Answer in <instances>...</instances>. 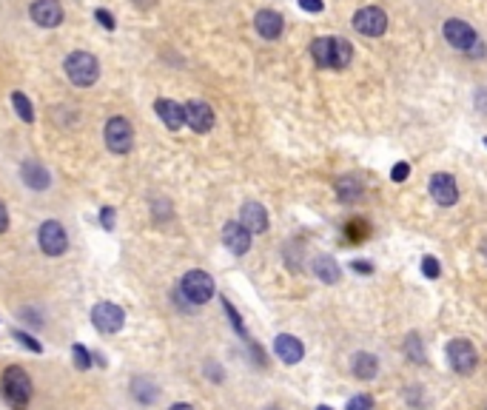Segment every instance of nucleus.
<instances>
[{"label":"nucleus","mask_w":487,"mask_h":410,"mask_svg":"<svg viewBox=\"0 0 487 410\" xmlns=\"http://www.w3.org/2000/svg\"><path fill=\"white\" fill-rule=\"evenodd\" d=\"M169 410H194L191 405H186V402H177V405H171Z\"/></svg>","instance_id":"a19ab883"},{"label":"nucleus","mask_w":487,"mask_h":410,"mask_svg":"<svg viewBox=\"0 0 487 410\" xmlns=\"http://www.w3.org/2000/svg\"><path fill=\"white\" fill-rule=\"evenodd\" d=\"M11 106H14V111H17V117L23 123H34V109H31V103H29V97L23 91H11Z\"/></svg>","instance_id":"b1692460"},{"label":"nucleus","mask_w":487,"mask_h":410,"mask_svg":"<svg viewBox=\"0 0 487 410\" xmlns=\"http://www.w3.org/2000/svg\"><path fill=\"white\" fill-rule=\"evenodd\" d=\"M482 248H485V256H487V239H485V245H482Z\"/></svg>","instance_id":"37998d69"},{"label":"nucleus","mask_w":487,"mask_h":410,"mask_svg":"<svg viewBox=\"0 0 487 410\" xmlns=\"http://www.w3.org/2000/svg\"><path fill=\"white\" fill-rule=\"evenodd\" d=\"M0 396L11 410H26L31 399V379L20 365H9L0 376Z\"/></svg>","instance_id":"f03ea898"},{"label":"nucleus","mask_w":487,"mask_h":410,"mask_svg":"<svg viewBox=\"0 0 487 410\" xmlns=\"http://www.w3.org/2000/svg\"><path fill=\"white\" fill-rule=\"evenodd\" d=\"M11 336H14V339H17V342H20L23 348H29L31 354H43V345H40V342H37L34 336H29L26 331H20V328H14V331H11Z\"/></svg>","instance_id":"bb28decb"},{"label":"nucleus","mask_w":487,"mask_h":410,"mask_svg":"<svg viewBox=\"0 0 487 410\" xmlns=\"http://www.w3.org/2000/svg\"><path fill=\"white\" fill-rule=\"evenodd\" d=\"M240 222L251 234H265L268 231V211L259 203H245L243 214H240Z\"/></svg>","instance_id":"6ab92c4d"},{"label":"nucleus","mask_w":487,"mask_h":410,"mask_svg":"<svg viewBox=\"0 0 487 410\" xmlns=\"http://www.w3.org/2000/svg\"><path fill=\"white\" fill-rule=\"evenodd\" d=\"M336 194H339L342 203H356V200L362 197V183L353 180V177H342V180L336 183Z\"/></svg>","instance_id":"5701e85b"},{"label":"nucleus","mask_w":487,"mask_h":410,"mask_svg":"<svg viewBox=\"0 0 487 410\" xmlns=\"http://www.w3.org/2000/svg\"><path fill=\"white\" fill-rule=\"evenodd\" d=\"M151 211H154V216H157V219H169V216H171V205L166 203V200L154 203V208H151Z\"/></svg>","instance_id":"f704fd0d"},{"label":"nucleus","mask_w":487,"mask_h":410,"mask_svg":"<svg viewBox=\"0 0 487 410\" xmlns=\"http://www.w3.org/2000/svg\"><path fill=\"white\" fill-rule=\"evenodd\" d=\"M131 396H134L137 402H143V405H151V402H157L160 391H157V385H154L151 379H146V376H137V379L131 382Z\"/></svg>","instance_id":"4be33fe9"},{"label":"nucleus","mask_w":487,"mask_h":410,"mask_svg":"<svg viewBox=\"0 0 487 410\" xmlns=\"http://www.w3.org/2000/svg\"><path fill=\"white\" fill-rule=\"evenodd\" d=\"M94 20H97L103 29H109V31H114V26H117V23H114V14H109L106 9H97V11H94Z\"/></svg>","instance_id":"473e14b6"},{"label":"nucleus","mask_w":487,"mask_h":410,"mask_svg":"<svg viewBox=\"0 0 487 410\" xmlns=\"http://www.w3.org/2000/svg\"><path fill=\"white\" fill-rule=\"evenodd\" d=\"M91 325L100 334H117L126 325V311L114 302H100L91 308Z\"/></svg>","instance_id":"6e6552de"},{"label":"nucleus","mask_w":487,"mask_h":410,"mask_svg":"<svg viewBox=\"0 0 487 410\" xmlns=\"http://www.w3.org/2000/svg\"><path fill=\"white\" fill-rule=\"evenodd\" d=\"M9 228V211H6V205L0 203V234Z\"/></svg>","instance_id":"58836bf2"},{"label":"nucleus","mask_w":487,"mask_h":410,"mask_svg":"<svg viewBox=\"0 0 487 410\" xmlns=\"http://www.w3.org/2000/svg\"><path fill=\"white\" fill-rule=\"evenodd\" d=\"M448 362H451V368L456 374L471 376L479 368V354H476L471 339H451L448 342Z\"/></svg>","instance_id":"423d86ee"},{"label":"nucleus","mask_w":487,"mask_h":410,"mask_svg":"<svg viewBox=\"0 0 487 410\" xmlns=\"http://www.w3.org/2000/svg\"><path fill=\"white\" fill-rule=\"evenodd\" d=\"M253 26H256L259 37H265V40H276V37L282 34V26H285V20H282V14H279V11L262 9V11H256V17H253Z\"/></svg>","instance_id":"a211bd4d"},{"label":"nucleus","mask_w":487,"mask_h":410,"mask_svg":"<svg viewBox=\"0 0 487 410\" xmlns=\"http://www.w3.org/2000/svg\"><path fill=\"white\" fill-rule=\"evenodd\" d=\"M405 351H408V356H411L413 362H425V348H422V339H419L416 334H411V336H408Z\"/></svg>","instance_id":"393cba45"},{"label":"nucleus","mask_w":487,"mask_h":410,"mask_svg":"<svg viewBox=\"0 0 487 410\" xmlns=\"http://www.w3.org/2000/svg\"><path fill=\"white\" fill-rule=\"evenodd\" d=\"M134 3H137V6H140V9H151V6H154V3H157V0H134Z\"/></svg>","instance_id":"ea45409f"},{"label":"nucleus","mask_w":487,"mask_h":410,"mask_svg":"<svg viewBox=\"0 0 487 410\" xmlns=\"http://www.w3.org/2000/svg\"><path fill=\"white\" fill-rule=\"evenodd\" d=\"M351 374H353L356 379H362V382H371V379L379 374V359H376L373 354L359 351V354H353V359H351Z\"/></svg>","instance_id":"aec40b11"},{"label":"nucleus","mask_w":487,"mask_h":410,"mask_svg":"<svg viewBox=\"0 0 487 410\" xmlns=\"http://www.w3.org/2000/svg\"><path fill=\"white\" fill-rule=\"evenodd\" d=\"M353 29L365 37H379L388 31V14L379 6H365L353 14Z\"/></svg>","instance_id":"1a4fd4ad"},{"label":"nucleus","mask_w":487,"mask_h":410,"mask_svg":"<svg viewBox=\"0 0 487 410\" xmlns=\"http://www.w3.org/2000/svg\"><path fill=\"white\" fill-rule=\"evenodd\" d=\"M206 374H209V379H214V382H223V371H220L214 362H209V365H206Z\"/></svg>","instance_id":"4c0bfd02"},{"label":"nucleus","mask_w":487,"mask_h":410,"mask_svg":"<svg viewBox=\"0 0 487 410\" xmlns=\"http://www.w3.org/2000/svg\"><path fill=\"white\" fill-rule=\"evenodd\" d=\"M66 74L74 86L80 89H89L97 83L100 77V60L91 54V51H71L66 57Z\"/></svg>","instance_id":"7ed1b4c3"},{"label":"nucleus","mask_w":487,"mask_h":410,"mask_svg":"<svg viewBox=\"0 0 487 410\" xmlns=\"http://www.w3.org/2000/svg\"><path fill=\"white\" fill-rule=\"evenodd\" d=\"M71 356H74V368L77 371H89L91 368V354H89L86 345H74L71 348Z\"/></svg>","instance_id":"a878e982"},{"label":"nucleus","mask_w":487,"mask_h":410,"mask_svg":"<svg viewBox=\"0 0 487 410\" xmlns=\"http://www.w3.org/2000/svg\"><path fill=\"white\" fill-rule=\"evenodd\" d=\"M485 146H487V137H485Z\"/></svg>","instance_id":"c03bdc74"},{"label":"nucleus","mask_w":487,"mask_h":410,"mask_svg":"<svg viewBox=\"0 0 487 410\" xmlns=\"http://www.w3.org/2000/svg\"><path fill=\"white\" fill-rule=\"evenodd\" d=\"M316 410H333V408H328V405H319Z\"/></svg>","instance_id":"79ce46f5"},{"label":"nucleus","mask_w":487,"mask_h":410,"mask_svg":"<svg viewBox=\"0 0 487 410\" xmlns=\"http://www.w3.org/2000/svg\"><path fill=\"white\" fill-rule=\"evenodd\" d=\"M154 111H157V117L166 123V129H171V131H180V129L186 126V106H180L177 100L160 97V100L154 103Z\"/></svg>","instance_id":"dca6fc26"},{"label":"nucleus","mask_w":487,"mask_h":410,"mask_svg":"<svg viewBox=\"0 0 487 410\" xmlns=\"http://www.w3.org/2000/svg\"><path fill=\"white\" fill-rule=\"evenodd\" d=\"M431 197L433 203L442 205V208H451L459 200V189H456V180L451 174H433L431 177Z\"/></svg>","instance_id":"ddd939ff"},{"label":"nucleus","mask_w":487,"mask_h":410,"mask_svg":"<svg viewBox=\"0 0 487 410\" xmlns=\"http://www.w3.org/2000/svg\"><path fill=\"white\" fill-rule=\"evenodd\" d=\"M103 137H106V149L114 154H129L134 149V129L126 117H111L106 123Z\"/></svg>","instance_id":"39448f33"},{"label":"nucleus","mask_w":487,"mask_h":410,"mask_svg":"<svg viewBox=\"0 0 487 410\" xmlns=\"http://www.w3.org/2000/svg\"><path fill=\"white\" fill-rule=\"evenodd\" d=\"M273 354L282 359V365H299L305 356V345L291 334H279L273 339Z\"/></svg>","instance_id":"4468645a"},{"label":"nucleus","mask_w":487,"mask_h":410,"mask_svg":"<svg viewBox=\"0 0 487 410\" xmlns=\"http://www.w3.org/2000/svg\"><path fill=\"white\" fill-rule=\"evenodd\" d=\"M223 242H226V248H229L231 254L243 256V254L251 251V231L245 228L243 222H226V228H223Z\"/></svg>","instance_id":"2eb2a0df"},{"label":"nucleus","mask_w":487,"mask_h":410,"mask_svg":"<svg viewBox=\"0 0 487 410\" xmlns=\"http://www.w3.org/2000/svg\"><path fill=\"white\" fill-rule=\"evenodd\" d=\"M223 308H226V314H229V319H231V325H234V331L240 334V336H245L248 339V334H245V325H243V319H240V314L234 311V305L229 302V299H223Z\"/></svg>","instance_id":"c85d7f7f"},{"label":"nucleus","mask_w":487,"mask_h":410,"mask_svg":"<svg viewBox=\"0 0 487 410\" xmlns=\"http://www.w3.org/2000/svg\"><path fill=\"white\" fill-rule=\"evenodd\" d=\"M408 177H411V166H408V163H396V166L391 169V180H393V183H405Z\"/></svg>","instance_id":"7c9ffc66"},{"label":"nucleus","mask_w":487,"mask_h":410,"mask_svg":"<svg viewBox=\"0 0 487 410\" xmlns=\"http://www.w3.org/2000/svg\"><path fill=\"white\" fill-rule=\"evenodd\" d=\"M345 234H348L351 239H365V236H368V228H365L362 219H356V222H351V225L345 228Z\"/></svg>","instance_id":"2f4dec72"},{"label":"nucleus","mask_w":487,"mask_h":410,"mask_svg":"<svg viewBox=\"0 0 487 410\" xmlns=\"http://www.w3.org/2000/svg\"><path fill=\"white\" fill-rule=\"evenodd\" d=\"M268 410H276V408H268Z\"/></svg>","instance_id":"a18cd8bd"},{"label":"nucleus","mask_w":487,"mask_h":410,"mask_svg":"<svg viewBox=\"0 0 487 410\" xmlns=\"http://www.w3.org/2000/svg\"><path fill=\"white\" fill-rule=\"evenodd\" d=\"M299 6H302L305 11H313V14H319V11L325 9V3H322V0H299Z\"/></svg>","instance_id":"c9c22d12"},{"label":"nucleus","mask_w":487,"mask_h":410,"mask_svg":"<svg viewBox=\"0 0 487 410\" xmlns=\"http://www.w3.org/2000/svg\"><path fill=\"white\" fill-rule=\"evenodd\" d=\"M180 294H183L191 305H206V302L214 296V279H211V274H206V271H200V268L189 271V274L183 276V282H180Z\"/></svg>","instance_id":"20e7f679"},{"label":"nucleus","mask_w":487,"mask_h":410,"mask_svg":"<svg viewBox=\"0 0 487 410\" xmlns=\"http://www.w3.org/2000/svg\"><path fill=\"white\" fill-rule=\"evenodd\" d=\"M37 245L46 256H63L66 248H69V236H66V228L57 222V219H46L40 228H37Z\"/></svg>","instance_id":"0eeeda50"},{"label":"nucleus","mask_w":487,"mask_h":410,"mask_svg":"<svg viewBox=\"0 0 487 410\" xmlns=\"http://www.w3.org/2000/svg\"><path fill=\"white\" fill-rule=\"evenodd\" d=\"M311 54L316 60L319 69H333V71H342L351 66V57H353V49L348 40L342 37H316L311 43Z\"/></svg>","instance_id":"f257e3e1"},{"label":"nucleus","mask_w":487,"mask_h":410,"mask_svg":"<svg viewBox=\"0 0 487 410\" xmlns=\"http://www.w3.org/2000/svg\"><path fill=\"white\" fill-rule=\"evenodd\" d=\"M422 274H425L428 279H439V274H442L439 259H436V256H425V259H422Z\"/></svg>","instance_id":"cd10ccee"},{"label":"nucleus","mask_w":487,"mask_h":410,"mask_svg":"<svg viewBox=\"0 0 487 410\" xmlns=\"http://www.w3.org/2000/svg\"><path fill=\"white\" fill-rule=\"evenodd\" d=\"M348 410H373V399L368 394L353 396V399H348Z\"/></svg>","instance_id":"c756f323"},{"label":"nucleus","mask_w":487,"mask_h":410,"mask_svg":"<svg viewBox=\"0 0 487 410\" xmlns=\"http://www.w3.org/2000/svg\"><path fill=\"white\" fill-rule=\"evenodd\" d=\"M351 268H353L356 274H365V276H368V274H373V265H371V262H365V259H356V262H351Z\"/></svg>","instance_id":"e433bc0d"},{"label":"nucleus","mask_w":487,"mask_h":410,"mask_svg":"<svg viewBox=\"0 0 487 410\" xmlns=\"http://www.w3.org/2000/svg\"><path fill=\"white\" fill-rule=\"evenodd\" d=\"M114 222H117V214H114V208H109V205H106V208L100 211V225H103L106 231H111V228H114Z\"/></svg>","instance_id":"72a5a7b5"},{"label":"nucleus","mask_w":487,"mask_h":410,"mask_svg":"<svg viewBox=\"0 0 487 410\" xmlns=\"http://www.w3.org/2000/svg\"><path fill=\"white\" fill-rule=\"evenodd\" d=\"M485 410H487V405H485Z\"/></svg>","instance_id":"49530a36"},{"label":"nucleus","mask_w":487,"mask_h":410,"mask_svg":"<svg viewBox=\"0 0 487 410\" xmlns=\"http://www.w3.org/2000/svg\"><path fill=\"white\" fill-rule=\"evenodd\" d=\"M186 126H191V131L206 134L214 129V109L203 100H191L186 103Z\"/></svg>","instance_id":"9b49d317"},{"label":"nucleus","mask_w":487,"mask_h":410,"mask_svg":"<svg viewBox=\"0 0 487 410\" xmlns=\"http://www.w3.org/2000/svg\"><path fill=\"white\" fill-rule=\"evenodd\" d=\"M445 37H448V43H451L453 49H459V51H471L473 46H479L476 29H473L471 23L459 20V17H451V20L445 23Z\"/></svg>","instance_id":"9d476101"},{"label":"nucleus","mask_w":487,"mask_h":410,"mask_svg":"<svg viewBox=\"0 0 487 410\" xmlns=\"http://www.w3.org/2000/svg\"><path fill=\"white\" fill-rule=\"evenodd\" d=\"M29 14L43 29H54V26L63 23V6H60V0H34L29 6Z\"/></svg>","instance_id":"f8f14e48"},{"label":"nucleus","mask_w":487,"mask_h":410,"mask_svg":"<svg viewBox=\"0 0 487 410\" xmlns=\"http://www.w3.org/2000/svg\"><path fill=\"white\" fill-rule=\"evenodd\" d=\"M313 274H316L325 285H336V282L342 279V268L336 265V259H333V256H316V262H313Z\"/></svg>","instance_id":"412c9836"},{"label":"nucleus","mask_w":487,"mask_h":410,"mask_svg":"<svg viewBox=\"0 0 487 410\" xmlns=\"http://www.w3.org/2000/svg\"><path fill=\"white\" fill-rule=\"evenodd\" d=\"M20 177H23V183H26L31 191H46V189L51 186L49 171H46L43 163H37L34 157H29V160L20 163Z\"/></svg>","instance_id":"f3484780"}]
</instances>
